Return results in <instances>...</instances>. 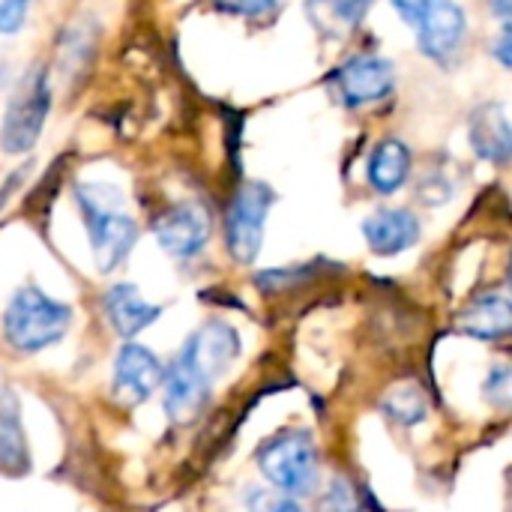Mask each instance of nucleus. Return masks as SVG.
<instances>
[{"label": "nucleus", "mask_w": 512, "mask_h": 512, "mask_svg": "<svg viewBox=\"0 0 512 512\" xmlns=\"http://www.w3.org/2000/svg\"><path fill=\"white\" fill-rule=\"evenodd\" d=\"M246 507L249 512H303L297 507V501H291L282 492H267V489H252L246 495Z\"/></svg>", "instance_id": "aec40b11"}, {"label": "nucleus", "mask_w": 512, "mask_h": 512, "mask_svg": "<svg viewBox=\"0 0 512 512\" xmlns=\"http://www.w3.org/2000/svg\"><path fill=\"white\" fill-rule=\"evenodd\" d=\"M0 468L6 474H24L27 471V444H24V429L18 420V408L9 402L0 411Z\"/></svg>", "instance_id": "dca6fc26"}, {"label": "nucleus", "mask_w": 512, "mask_h": 512, "mask_svg": "<svg viewBox=\"0 0 512 512\" xmlns=\"http://www.w3.org/2000/svg\"><path fill=\"white\" fill-rule=\"evenodd\" d=\"M510 6H512V0H492V9L501 15V21H507V18H510Z\"/></svg>", "instance_id": "393cba45"}, {"label": "nucleus", "mask_w": 512, "mask_h": 512, "mask_svg": "<svg viewBox=\"0 0 512 512\" xmlns=\"http://www.w3.org/2000/svg\"><path fill=\"white\" fill-rule=\"evenodd\" d=\"M402 21L417 33V45L435 63H450L468 33V15L456 0H390Z\"/></svg>", "instance_id": "7ed1b4c3"}, {"label": "nucleus", "mask_w": 512, "mask_h": 512, "mask_svg": "<svg viewBox=\"0 0 512 512\" xmlns=\"http://www.w3.org/2000/svg\"><path fill=\"white\" fill-rule=\"evenodd\" d=\"M102 306H105V315L111 321V327L123 336V339H132L138 336L141 330L153 327L162 315V306H153L147 303L135 285L129 282H120V285H111L102 297Z\"/></svg>", "instance_id": "ddd939ff"}, {"label": "nucleus", "mask_w": 512, "mask_h": 512, "mask_svg": "<svg viewBox=\"0 0 512 512\" xmlns=\"http://www.w3.org/2000/svg\"><path fill=\"white\" fill-rule=\"evenodd\" d=\"M512 306L507 291H489L474 297L462 312H459V330L465 336L483 339V342H498L510 333Z\"/></svg>", "instance_id": "4468645a"}, {"label": "nucleus", "mask_w": 512, "mask_h": 512, "mask_svg": "<svg viewBox=\"0 0 512 512\" xmlns=\"http://www.w3.org/2000/svg\"><path fill=\"white\" fill-rule=\"evenodd\" d=\"M384 411L390 420L402 423V426H414V423H423L426 414H429V402H426V393L408 381V384H396L387 399H384Z\"/></svg>", "instance_id": "a211bd4d"}, {"label": "nucleus", "mask_w": 512, "mask_h": 512, "mask_svg": "<svg viewBox=\"0 0 512 512\" xmlns=\"http://www.w3.org/2000/svg\"><path fill=\"white\" fill-rule=\"evenodd\" d=\"M279 6V0H216L219 12L240 15V18H264Z\"/></svg>", "instance_id": "4be33fe9"}, {"label": "nucleus", "mask_w": 512, "mask_h": 512, "mask_svg": "<svg viewBox=\"0 0 512 512\" xmlns=\"http://www.w3.org/2000/svg\"><path fill=\"white\" fill-rule=\"evenodd\" d=\"M330 84L345 108H366L393 93L396 66L381 54H354L330 75Z\"/></svg>", "instance_id": "6e6552de"}, {"label": "nucleus", "mask_w": 512, "mask_h": 512, "mask_svg": "<svg viewBox=\"0 0 512 512\" xmlns=\"http://www.w3.org/2000/svg\"><path fill=\"white\" fill-rule=\"evenodd\" d=\"M237 354H240L237 330L225 321H210L186 339L183 351L174 357V366L213 390V384L228 372Z\"/></svg>", "instance_id": "0eeeda50"}, {"label": "nucleus", "mask_w": 512, "mask_h": 512, "mask_svg": "<svg viewBox=\"0 0 512 512\" xmlns=\"http://www.w3.org/2000/svg\"><path fill=\"white\" fill-rule=\"evenodd\" d=\"M495 54H498L501 66H504V69H510V66H512V57H510V21H504V30H501V36H498V42H495Z\"/></svg>", "instance_id": "b1692460"}, {"label": "nucleus", "mask_w": 512, "mask_h": 512, "mask_svg": "<svg viewBox=\"0 0 512 512\" xmlns=\"http://www.w3.org/2000/svg\"><path fill=\"white\" fill-rule=\"evenodd\" d=\"M33 0H0V33H18Z\"/></svg>", "instance_id": "5701e85b"}, {"label": "nucleus", "mask_w": 512, "mask_h": 512, "mask_svg": "<svg viewBox=\"0 0 512 512\" xmlns=\"http://www.w3.org/2000/svg\"><path fill=\"white\" fill-rule=\"evenodd\" d=\"M72 324V309L45 291L21 288L3 312V336L21 354H39L57 345Z\"/></svg>", "instance_id": "f03ea898"}, {"label": "nucleus", "mask_w": 512, "mask_h": 512, "mask_svg": "<svg viewBox=\"0 0 512 512\" xmlns=\"http://www.w3.org/2000/svg\"><path fill=\"white\" fill-rule=\"evenodd\" d=\"M162 363L144 345L126 342L114 360V399L123 405H141L162 384Z\"/></svg>", "instance_id": "9d476101"}, {"label": "nucleus", "mask_w": 512, "mask_h": 512, "mask_svg": "<svg viewBox=\"0 0 512 512\" xmlns=\"http://www.w3.org/2000/svg\"><path fill=\"white\" fill-rule=\"evenodd\" d=\"M153 231H156L159 246L171 258L186 261V258H195L207 246L210 231H213V219H210V210L204 204L183 201V204H174L165 213H159L153 222Z\"/></svg>", "instance_id": "1a4fd4ad"}, {"label": "nucleus", "mask_w": 512, "mask_h": 512, "mask_svg": "<svg viewBox=\"0 0 512 512\" xmlns=\"http://www.w3.org/2000/svg\"><path fill=\"white\" fill-rule=\"evenodd\" d=\"M468 135H471V147L477 150L480 159L495 162V165H507L512 156V129L507 108L501 102H489L480 105L471 114L468 123Z\"/></svg>", "instance_id": "f8f14e48"}, {"label": "nucleus", "mask_w": 512, "mask_h": 512, "mask_svg": "<svg viewBox=\"0 0 512 512\" xmlns=\"http://www.w3.org/2000/svg\"><path fill=\"white\" fill-rule=\"evenodd\" d=\"M258 468L282 495H312L318 486V450L309 432L288 429L258 450Z\"/></svg>", "instance_id": "20e7f679"}, {"label": "nucleus", "mask_w": 512, "mask_h": 512, "mask_svg": "<svg viewBox=\"0 0 512 512\" xmlns=\"http://www.w3.org/2000/svg\"><path fill=\"white\" fill-rule=\"evenodd\" d=\"M363 237L369 249L381 258L402 255L420 240V219L411 210H378L363 222Z\"/></svg>", "instance_id": "9b49d317"}, {"label": "nucleus", "mask_w": 512, "mask_h": 512, "mask_svg": "<svg viewBox=\"0 0 512 512\" xmlns=\"http://www.w3.org/2000/svg\"><path fill=\"white\" fill-rule=\"evenodd\" d=\"M411 150L405 141L399 138H384L372 156H369V168H366V177L372 183L375 192L381 195H393L405 186V180L411 177Z\"/></svg>", "instance_id": "2eb2a0df"}, {"label": "nucleus", "mask_w": 512, "mask_h": 512, "mask_svg": "<svg viewBox=\"0 0 512 512\" xmlns=\"http://www.w3.org/2000/svg\"><path fill=\"white\" fill-rule=\"evenodd\" d=\"M360 501L354 486L345 477H333V483L327 486V492L318 498V512H357Z\"/></svg>", "instance_id": "6ab92c4d"}, {"label": "nucleus", "mask_w": 512, "mask_h": 512, "mask_svg": "<svg viewBox=\"0 0 512 512\" xmlns=\"http://www.w3.org/2000/svg\"><path fill=\"white\" fill-rule=\"evenodd\" d=\"M276 195L267 183H243L225 213V243L237 264H252L264 243V222Z\"/></svg>", "instance_id": "423d86ee"}, {"label": "nucleus", "mask_w": 512, "mask_h": 512, "mask_svg": "<svg viewBox=\"0 0 512 512\" xmlns=\"http://www.w3.org/2000/svg\"><path fill=\"white\" fill-rule=\"evenodd\" d=\"M375 0H309V12L318 27H339V30H354L366 12L372 9Z\"/></svg>", "instance_id": "f3484780"}, {"label": "nucleus", "mask_w": 512, "mask_h": 512, "mask_svg": "<svg viewBox=\"0 0 512 512\" xmlns=\"http://www.w3.org/2000/svg\"><path fill=\"white\" fill-rule=\"evenodd\" d=\"M75 198L87 222L96 267L108 273L117 264H123L132 246L138 243V225L129 213H123V195L114 186L78 183Z\"/></svg>", "instance_id": "f257e3e1"}, {"label": "nucleus", "mask_w": 512, "mask_h": 512, "mask_svg": "<svg viewBox=\"0 0 512 512\" xmlns=\"http://www.w3.org/2000/svg\"><path fill=\"white\" fill-rule=\"evenodd\" d=\"M48 108H51V84H48V72L45 69H30L24 72V78L18 81L12 99L6 102L3 111V126H0V147L3 153H27L48 120Z\"/></svg>", "instance_id": "39448f33"}, {"label": "nucleus", "mask_w": 512, "mask_h": 512, "mask_svg": "<svg viewBox=\"0 0 512 512\" xmlns=\"http://www.w3.org/2000/svg\"><path fill=\"white\" fill-rule=\"evenodd\" d=\"M510 369L501 363V366H495V369H489V378H486V384H483V393H486V399L495 405V408H507L510 405Z\"/></svg>", "instance_id": "412c9836"}]
</instances>
